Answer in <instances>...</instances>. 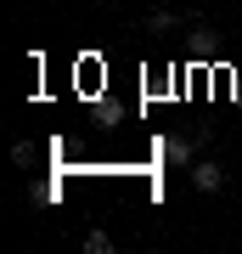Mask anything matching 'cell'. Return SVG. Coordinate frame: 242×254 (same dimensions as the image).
Wrapping results in <instances>:
<instances>
[{
    "instance_id": "cell-3",
    "label": "cell",
    "mask_w": 242,
    "mask_h": 254,
    "mask_svg": "<svg viewBox=\"0 0 242 254\" xmlns=\"http://www.w3.org/2000/svg\"><path fill=\"white\" fill-rule=\"evenodd\" d=\"M85 249L90 254H113V237L107 232H85Z\"/></svg>"
},
{
    "instance_id": "cell-2",
    "label": "cell",
    "mask_w": 242,
    "mask_h": 254,
    "mask_svg": "<svg viewBox=\"0 0 242 254\" xmlns=\"http://www.w3.org/2000/svg\"><path fill=\"white\" fill-rule=\"evenodd\" d=\"M192 158V141L186 136H169V141H163V164H186Z\"/></svg>"
},
{
    "instance_id": "cell-1",
    "label": "cell",
    "mask_w": 242,
    "mask_h": 254,
    "mask_svg": "<svg viewBox=\"0 0 242 254\" xmlns=\"http://www.w3.org/2000/svg\"><path fill=\"white\" fill-rule=\"evenodd\" d=\"M192 187H197V192H220L225 187V170L214 158H197V164H192Z\"/></svg>"
}]
</instances>
